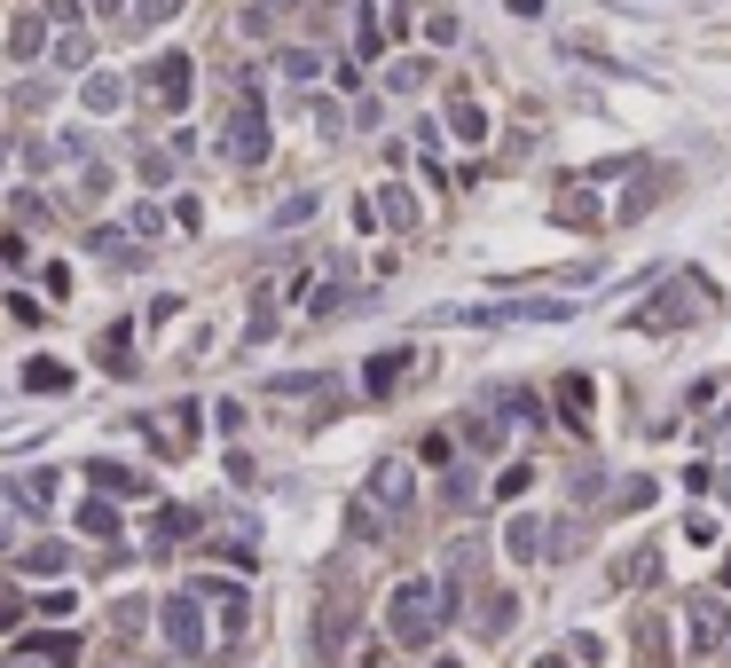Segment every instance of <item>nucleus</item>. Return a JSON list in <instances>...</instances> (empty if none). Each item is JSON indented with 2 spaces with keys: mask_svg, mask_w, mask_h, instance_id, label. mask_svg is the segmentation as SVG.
I'll list each match as a JSON object with an SVG mask.
<instances>
[{
  "mask_svg": "<svg viewBox=\"0 0 731 668\" xmlns=\"http://www.w3.org/2000/svg\"><path fill=\"white\" fill-rule=\"evenodd\" d=\"M441 614H449V597H441L433 582H393V606H386V621H393V645L425 653V645L441 638Z\"/></svg>",
  "mask_w": 731,
  "mask_h": 668,
  "instance_id": "nucleus-1",
  "label": "nucleus"
},
{
  "mask_svg": "<svg viewBox=\"0 0 731 668\" xmlns=\"http://www.w3.org/2000/svg\"><path fill=\"white\" fill-rule=\"evenodd\" d=\"M157 629H165V645H174V653H205V606H197V597L181 590V597H165V614H157Z\"/></svg>",
  "mask_w": 731,
  "mask_h": 668,
  "instance_id": "nucleus-2",
  "label": "nucleus"
},
{
  "mask_svg": "<svg viewBox=\"0 0 731 668\" xmlns=\"http://www.w3.org/2000/svg\"><path fill=\"white\" fill-rule=\"evenodd\" d=\"M260 150H268V126H260V103H252V94H244V103H237V118H228V157H260Z\"/></svg>",
  "mask_w": 731,
  "mask_h": 668,
  "instance_id": "nucleus-3",
  "label": "nucleus"
},
{
  "mask_svg": "<svg viewBox=\"0 0 731 668\" xmlns=\"http://www.w3.org/2000/svg\"><path fill=\"white\" fill-rule=\"evenodd\" d=\"M692 638H701V653L731 645V606H723V597H701V606H692Z\"/></svg>",
  "mask_w": 731,
  "mask_h": 668,
  "instance_id": "nucleus-4",
  "label": "nucleus"
},
{
  "mask_svg": "<svg viewBox=\"0 0 731 668\" xmlns=\"http://www.w3.org/2000/svg\"><path fill=\"white\" fill-rule=\"evenodd\" d=\"M150 79H157V103H165V111H181V103H189V55H165Z\"/></svg>",
  "mask_w": 731,
  "mask_h": 668,
  "instance_id": "nucleus-5",
  "label": "nucleus"
},
{
  "mask_svg": "<svg viewBox=\"0 0 731 668\" xmlns=\"http://www.w3.org/2000/svg\"><path fill=\"white\" fill-rule=\"evenodd\" d=\"M31 660H40V668H72V660H79V638L48 629V638H31Z\"/></svg>",
  "mask_w": 731,
  "mask_h": 668,
  "instance_id": "nucleus-6",
  "label": "nucleus"
},
{
  "mask_svg": "<svg viewBox=\"0 0 731 668\" xmlns=\"http://www.w3.org/2000/svg\"><path fill=\"white\" fill-rule=\"evenodd\" d=\"M638 660H645V668H660V660H669V629H660L653 614L638 621Z\"/></svg>",
  "mask_w": 731,
  "mask_h": 668,
  "instance_id": "nucleus-7",
  "label": "nucleus"
},
{
  "mask_svg": "<svg viewBox=\"0 0 731 668\" xmlns=\"http://www.w3.org/2000/svg\"><path fill=\"white\" fill-rule=\"evenodd\" d=\"M63 566H72V551H63V543H31V551H24V575H63Z\"/></svg>",
  "mask_w": 731,
  "mask_h": 668,
  "instance_id": "nucleus-8",
  "label": "nucleus"
},
{
  "mask_svg": "<svg viewBox=\"0 0 731 668\" xmlns=\"http://www.w3.org/2000/svg\"><path fill=\"white\" fill-rule=\"evenodd\" d=\"M16 504H24V512H48V504H55V472H24Z\"/></svg>",
  "mask_w": 731,
  "mask_h": 668,
  "instance_id": "nucleus-9",
  "label": "nucleus"
},
{
  "mask_svg": "<svg viewBox=\"0 0 731 668\" xmlns=\"http://www.w3.org/2000/svg\"><path fill=\"white\" fill-rule=\"evenodd\" d=\"M189 527H197V512H157V527H150V543H181Z\"/></svg>",
  "mask_w": 731,
  "mask_h": 668,
  "instance_id": "nucleus-10",
  "label": "nucleus"
},
{
  "mask_svg": "<svg viewBox=\"0 0 731 668\" xmlns=\"http://www.w3.org/2000/svg\"><path fill=\"white\" fill-rule=\"evenodd\" d=\"M558 409L582 425V417H590V378H567V386H558Z\"/></svg>",
  "mask_w": 731,
  "mask_h": 668,
  "instance_id": "nucleus-11",
  "label": "nucleus"
},
{
  "mask_svg": "<svg viewBox=\"0 0 731 668\" xmlns=\"http://www.w3.org/2000/svg\"><path fill=\"white\" fill-rule=\"evenodd\" d=\"M370 488L386 495V504H393V512H402V504H409V472H393V464H386V472H378Z\"/></svg>",
  "mask_w": 731,
  "mask_h": 668,
  "instance_id": "nucleus-12",
  "label": "nucleus"
},
{
  "mask_svg": "<svg viewBox=\"0 0 731 668\" xmlns=\"http://www.w3.org/2000/svg\"><path fill=\"white\" fill-rule=\"evenodd\" d=\"M456 432H464V449H480V456L495 449V417H464Z\"/></svg>",
  "mask_w": 731,
  "mask_h": 668,
  "instance_id": "nucleus-13",
  "label": "nucleus"
},
{
  "mask_svg": "<svg viewBox=\"0 0 731 668\" xmlns=\"http://www.w3.org/2000/svg\"><path fill=\"white\" fill-rule=\"evenodd\" d=\"M79 527H87V534H103V543H111V534H118V512H111V504H87V512H79Z\"/></svg>",
  "mask_w": 731,
  "mask_h": 668,
  "instance_id": "nucleus-14",
  "label": "nucleus"
},
{
  "mask_svg": "<svg viewBox=\"0 0 731 668\" xmlns=\"http://www.w3.org/2000/svg\"><path fill=\"white\" fill-rule=\"evenodd\" d=\"M378 205H386V220H393V228H409V220H417V205H409V189H386Z\"/></svg>",
  "mask_w": 731,
  "mask_h": 668,
  "instance_id": "nucleus-15",
  "label": "nucleus"
},
{
  "mask_svg": "<svg viewBox=\"0 0 731 668\" xmlns=\"http://www.w3.org/2000/svg\"><path fill=\"white\" fill-rule=\"evenodd\" d=\"M9 48H16V55H40V16H24V24L9 31Z\"/></svg>",
  "mask_w": 731,
  "mask_h": 668,
  "instance_id": "nucleus-16",
  "label": "nucleus"
},
{
  "mask_svg": "<svg viewBox=\"0 0 731 668\" xmlns=\"http://www.w3.org/2000/svg\"><path fill=\"white\" fill-rule=\"evenodd\" d=\"M504 543H512V558H527V551L543 543V534H535V519H512V534H504Z\"/></svg>",
  "mask_w": 731,
  "mask_h": 668,
  "instance_id": "nucleus-17",
  "label": "nucleus"
},
{
  "mask_svg": "<svg viewBox=\"0 0 731 668\" xmlns=\"http://www.w3.org/2000/svg\"><path fill=\"white\" fill-rule=\"evenodd\" d=\"M24 378H31V386H40V393H55V386H63V378H72V370H63V362H31V370H24Z\"/></svg>",
  "mask_w": 731,
  "mask_h": 668,
  "instance_id": "nucleus-18",
  "label": "nucleus"
},
{
  "mask_svg": "<svg viewBox=\"0 0 731 668\" xmlns=\"http://www.w3.org/2000/svg\"><path fill=\"white\" fill-rule=\"evenodd\" d=\"M94 488H118V495H126V488H142V480H135V472H118V464H94Z\"/></svg>",
  "mask_w": 731,
  "mask_h": 668,
  "instance_id": "nucleus-19",
  "label": "nucleus"
},
{
  "mask_svg": "<svg viewBox=\"0 0 731 668\" xmlns=\"http://www.w3.org/2000/svg\"><path fill=\"white\" fill-rule=\"evenodd\" d=\"M614 575H621V582H653V551H638V558H621Z\"/></svg>",
  "mask_w": 731,
  "mask_h": 668,
  "instance_id": "nucleus-20",
  "label": "nucleus"
},
{
  "mask_svg": "<svg viewBox=\"0 0 731 668\" xmlns=\"http://www.w3.org/2000/svg\"><path fill=\"white\" fill-rule=\"evenodd\" d=\"M135 16H142V24H157V16H174V0H135Z\"/></svg>",
  "mask_w": 731,
  "mask_h": 668,
  "instance_id": "nucleus-21",
  "label": "nucleus"
},
{
  "mask_svg": "<svg viewBox=\"0 0 731 668\" xmlns=\"http://www.w3.org/2000/svg\"><path fill=\"white\" fill-rule=\"evenodd\" d=\"M9 668H40V660H9Z\"/></svg>",
  "mask_w": 731,
  "mask_h": 668,
  "instance_id": "nucleus-22",
  "label": "nucleus"
}]
</instances>
